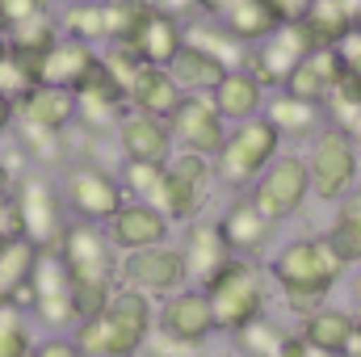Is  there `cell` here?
<instances>
[{
    "label": "cell",
    "instance_id": "14",
    "mask_svg": "<svg viewBox=\"0 0 361 357\" xmlns=\"http://www.w3.org/2000/svg\"><path fill=\"white\" fill-rule=\"evenodd\" d=\"M180 257H185V277H189V286L206 290V286L223 273V265H227L235 253H231V244H227L219 219H193L189 231H185Z\"/></svg>",
    "mask_w": 361,
    "mask_h": 357
},
{
    "label": "cell",
    "instance_id": "17",
    "mask_svg": "<svg viewBox=\"0 0 361 357\" xmlns=\"http://www.w3.org/2000/svg\"><path fill=\"white\" fill-rule=\"evenodd\" d=\"M169 177H173V210H169V219H173V223H193L197 210H202L206 198H210L214 164H210L206 156H193V152H173Z\"/></svg>",
    "mask_w": 361,
    "mask_h": 357
},
{
    "label": "cell",
    "instance_id": "43",
    "mask_svg": "<svg viewBox=\"0 0 361 357\" xmlns=\"http://www.w3.org/2000/svg\"><path fill=\"white\" fill-rule=\"evenodd\" d=\"M143 353L147 357H202V345H197V341H180V337H173V332L152 328Z\"/></svg>",
    "mask_w": 361,
    "mask_h": 357
},
{
    "label": "cell",
    "instance_id": "22",
    "mask_svg": "<svg viewBox=\"0 0 361 357\" xmlns=\"http://www.w3.org/2000/svg\"><path fill=\"white\" fill-rule=\"evenodd\" d=\"M101 51L89 47V42H76V38H59L42 59H38V85H51V89H68L76 92L89 72L97 68Z\"/></svg>",
    "mask_w": 361,
    "mask_h": 357
},
{
    "label": "cell",
    "instance_id": "2",
    "mask_svg": "<svg viewBox=\"0 0 361 357\" xmlns=\"http://www.w3.org/2000/svg\"><path fill=\"white\" fill-rule=\"evenodd\" d=\"M349 273V265L332 253V244L324 236H307V240H290L277 257L269 261V282L281 290V298L290 303V311L311 315L328 303L332 286Z\"/></svg>",
    "mask_w": 361,
    "mask_h": 357
},
{
    "label": "cell",
    "instance_id": "27",
    "mask_svg": "<svg viewBox=\"0 0 361 357\" xmlns=\"http://www.w3.org/2000/svg\"><path fill=\"white\" fill-rule=\"evenodd\" d=\"M210 101H214V109L227 118V126H235V122L261 118V109H265V85H261L252 72L235 68V72H227V76L214 85Z\"/></svg>",
    "mask_w": 361,
    "mask_h": 357
},
{
    "label": "cell",
    "instance_id": "39",
    "mask_svg": "<svg viewBox=\"0 0 361 357\" xmlns=\"http://www.w3.org/2000/svg\"><path fill=\"white\" fill-rule=\"evenodd\" d=\"M152 8H156L152 0H105V34H109L105 47H122L147 21Z\"/></svg>",
    "mask_w": 361,
    "mask_h": 357
},
{
    "label": "cell",
    "instance_id": "13",
    "mask_svg": "<svg viewBox=\"0 0 361 357\" xmlns=\"http://www.w3.org/2000/svg\"><path fill=\"white\" fill-rule=\"evenodd\" d=\"M311 51V42H307V34L298 30V25H277L265 42H257V47H248V63H244V72H252L265 92H277L286 89V80H290V72L298 68V59Z\"/></svg>",
    "mask_w": 361,
    "mask_h": 357
},
{
    "label": "cell",
    "instance_id": "8",
    "mask_svg": "<svg viewBox=\"0 0 361 357\" xmlns=\"http://www.w3.org/2000/svg\"><path fill=\"white\" fill-rule=\"evenodd\" d=\"M21 307L47 328V332H72L76 328V294H72V277L59 261L55 248H42L38 253V265L34 277L25 286V298Z\"/></svg>",
    "mask_w": 361,
    "mask_h": 357
},
{
    "label": "cell",
    "instance_id": "51",
    "mask_svg": "<svg viewBox=\"0 0 361 357\" xmlns=\"http://www.w3.org/2000/svg\"><path fill=\"white\" fill-rule=\"evenodd\" d=\"M231 4H235V0H202V17H214V21H219Z\"/></svg>",
    "mask_w": 361,
    "mask_h": 357
},
{
    "label": "cell",
    "instance_id": "1",
    "mask_svg": "<svg viewBox=\"0 0 361 357\" xmlns=\"http://www.w3.org/2000/svg\"><path fill=\"white\" fill-rule=\"evenodd\" d=\"M59 261L72 277V294H76V324L89 320V315H101L105 303L114 298L118 290V248L109 244L105 227L101 223H80L72 219L55 244Z\"/></svg>",
    "mask_w": 361,
    "mask_h": 357
},
{
    "label": "cell",
    "instance_id": "28",
    "mask_svg": "<svg viewBox=\"0 0 361 357\" xmlns=\"http://www.w3.org/2000/svg\"><path fill=\"white\" fill-rule=\"evenodd\" d=\"M180 97H185V89L177 85V76L169 68H147L143 63V72L135 76V85L126 92V105L139 109V114H152V118L169 122V114L180 105Z\"/></svg>",
    "mask_w": 361,
    "mask_h": 357
},
{
    "label": "cell",
    "instance_id": "21",
    "mask_svg": "<svg viewBox=\"0 0 361 357\" xmlns=\"http://www.w3.org/2000/svg\"><path fill=\"white\" fill-rule=\"evenodd\" d=\"M139 63H147V68H169L173 59L180 55V47H185V25L173 21L169 13H160V8H152L147 13V21L122 42Z\"/></svg>",
    "mask_w": 361,
    "mask_h": 357
},
{
    "label": "cell",
    "instance_id": "25",
    "mask_svg": "<svg viewBox=\"0 0 361 357\" xmlns=\"http://www.w3.org/2000/svg\"><path fill=\"white\" fill-rule=\"evenodd\" d=\"M219 227H223V236H227V244H231L235 257H257V253H265V244L273 240V227H277V223H269V219L252 206V198L244 193V198H235V202L223 210Z\"/></svg>",
    "mask_w": 361,
    "mask_h": 357
},
{
    "label": "cell",
    "instance_id": "45",
    "mask_svg": "<svg viewBox=\"0 0 361 357\" xmlns=\"http://www.w3.org/2000/svg\"><path fill=\"white\" fill-rule=\"evenodd\" d=\"M336 59H341V76H345V80H353V85L361 89V34H357V30L336 47Z\"/></svg>",
    "mask_w": 361,
    "mask_h": 357
},
{
    "label": "cell",
    "instance_id": "57",
    "mask_svg": "<svg viewBox=\"0 0 361 357\" xmlns=\"http://www.w3.org/2000/svg\"><path fill=\"white\" fill-rule=\"evenodd\" d=\"M59 4H85V0H59Z\"/></svg>",
    "mask_w": 361,
    "mask_h": 357
},
{
    "label": "cell",
    "instance_id": "42",
    "mask_svg": "<svg viewBox=\"0 0 361 357\" xmlns=\"http://www.w3.org/2000/svg\"><path fill=\"white\" fill-rule=\"evenodd\" d=\"M101 68L109 72V80H114L122 92H130L135 76L143 72V63H139V59H135L126 47H101Z\"/></svg>",
    "mask_w": 361,
    "mask_h": 357
},
{
    "label": "cell",
    "instance_id": "58",
    "mask_svg": "<svg viewBox=\"0 0 361 357\" xmlns=\"http://www.w3.org/2000/svg\"><path fill=\"white\" fill-rule=\"evenodd\" d=\"M0 42H4V21H0Z\"/></svg>",
    "mask_w": 361,
    "mask_h": 357
},
{
    "label": "cell",
    "instance_id": "15",
    "mask_svg": "<svg viewBox=\"0 0 361 357\" xmlns=\"http://www.w3.org/2000/svg\"><path fill=\"white\" fill-rule=\"evenodd\" d=\"M169 231H173V223H169L156 206L135 202V198H126L122 210L105 223V236H109V244L118 248V257L143 253V248H156V244H169Z\"/></svg>",
    "mask_w": 361,
    "mask_h": 357
},
{
    "label": "cell",
    "instance_id": "10",
    "mask_svg": "<svg viewBox=\"0 0 361 357\" xmlns=\"http://www.w3.org/2000/svg\"><path fill=\"white\" fill-rule=\"evenodd\" d=\"M252 206L269 219V223H286L290 214L302 210V202L311 198V177H307V160L302 156H277L261 177L248 189Z\"/></svg>",
    "mask_w": 361,
    "mask_h": 357
},
{
    "label": "cell",
    "instance_id": "59",
    "mask_svg": "<svg viewBox=\"0 0 361 357\" xmlns=\"http://www.w3.org/2000/svg\"><path fill=\"white\" fill-rule=\"evenodd\" d=\"M4 236H8V231H4V227H0V240H4Z\"/></svg>",
    "mask_w": 361,
    "mask_h": 357
},
{
    "label": "cell",
    "instance_id": "55",
    "mask_svg": "<svg viewBox=\"0 0 361 357\" xmlns=\"http://www.w3.org/2000/svg\"><path fill=\"white\" fill-rule=\"evenodd\" d=\"M349 4H353V30L361 34V0H349Z\"/></svg>",
    "mask_w": 361,
    "mask_h": 357
},
{
    "label": "cell",
    "instance_id": "46",
    "mask_svg": "<svg viewBox=\"0 0 361 357\" xmlns=\"http://www.w3.org/2000/svg\"><path fill=\"white\" fill-rule=\"evenodd\" d=\"M34 357H85L80 345L72 341V332H51L47 341L34 345Z\"/></svg>",
    "mask_w": 361,
    "mask_h": 357
},
{
    "label": "cell",
    "instance_id": "11",
    "mask_svg": "<svg viewBox=\"0 0 361 357\" xmlns=\"http://www.w3.org/2000/svg\"><path fill=\"white\" fill-rule=\"evenodd\" d=\"M169 135L177 143V152H193L214 160L223 139H227V118L214 109L210 92H185L180 105L169 114Z\"/></svg>",
    "mask_w": 361,
    "mask_h": 357
},
{
    "label": "cell",
    "instance_id": "20",
    "mask_svg": "<svg viewBox=\"0 0 361 357\" xmlns=\"http://www.w3.org/2000/svg\"><path fill=\"white\" fill-rule=\"evenodd\" d=\"M126 109H130V105H126V92L109 80V72H105L101 59H97V68L89 72V80L76 89V122L89 126V131H114Z\"/></svg>",
    "mask_w": 361,
    "mask_h": 357
},
{
    "label": "cell",
    "instance_id": "12",
    "mask_svg": "<svg viewBox=\"0 0 361 357\" xmlns=\"http://www.w3.org/2000/svg\"><path fill=\"white\" fill-rule=\"evenodd\" d=\"M118 286H130L147 298H169L189 286L185 277V257L173 244H156V248H143V253H126L118 261Z\"/></svg>",
    "mask_w": 361,
    "mask_h": 357
},
{
    "label": "cell",
    "instance_id": "36",
    "mask_svg": "<svg viewBox=\"0 0 361 357\" xmlns=\"http://www.w3.org/2000/svg\"><path fill=\"white\" fill-rule=\"evenodd\" d=\"M169 72L177 76V85L185 92H214V85L227 76V68L197 47H180V55L169 63Z\"/></svg>",
    "mask_w": 361,
    "mask_h": 357
},
{
    "label": "cell",
    "instance_id": "9",
    "mask_svg": "<svg viewBox=\"0 0 361 357\" xmlns=\"http://www.w3.org/2000/svg\"><path fill=\"white\" fill-rule=\"evenodd\" d=\"M59 193H63V206H68L72 219H80V223H101V227H105V223L122 210V202H126L122 181L114 177L109 169L92 164V160L68 164Z\"/></svg>",
    "mask_w": 361,
    "mask_h": 357
},
{
    "label": "cell",
    "instance_id": "40",
    "mask_svg": "<svg viewBox=\"0 0 361 357\" xmlns=\"http://www.w3.org/2000/svg\"><path fill=\"white\" fill-rule=\"evenodd\" d=\"M324 240L332 244V253H336L345 265H361V214H353V210L341 206Z\"/></svg>",
    "mask_w": 361,
    "mask_h": 357
},
{
    "label": "cell",
    "instance_id": "24",
    "mask_svg": "<svg viewBox=\"0 0 361 357\" xmlns=\"http://www.w3.org/2000/svg\"><path fill=\"white\" fill-rule=\"evenodd\" d=\"M72 122H76V92L34 85L25 97H17V126H38V131L63 135Z\"/></svg>",
    "mask_w": 361,
    "mask_h": 357
},
{
    "label": "cell",
    "instance_id": "31",
    "mask_svg": "<svg viewBox=\"0 0 361 357\" xmlns=\"http://www.w3.org/2000/svg\"><path fill=\"white\" fill-rule=\"evenodd\" d=\"M118 181H122L126 198L147 202V206H156V210L169 219V210H173V177H169V164H139V160H126ZM169 223H173V219H169Z\"/></svg>",
    "mask_w": 361,
    "mask_h": 357
},
{
    "label": "cell",
    "instance_id": "60",
    "mask_svg": "<svg viewBox=\"0 0 361 357\" xmlns=\"http://www.w3.org/2000/svg\"><path fill=\"white\" fill-rule=\"evenodd\" d=\"M357 328H361V315H357Z\"/></svg>",
    "mask_w": 361,
    "mask_h": 357
},
{
    "label": "cell",
    "instance_id": "26",
    "mask_svg": "<svg viewBox=\"0 0 361 357\" xmlns=\"http://www.w3.org/2000/svg\"><path fill=\"white\" fill-rule=\"evenodd\" d=\"M298 30L307 34L311 51H336L353 34V4L349 0H311Z\"/></svg>",
    "mask_w": 361,
    "mask_h": 357
},
{
    "label": "cell",
    "instance_id": "53",
    "mask_svg": "<svg viewBox=\"0 0 361 357\" xmlns=\"http://www.w3.org/2000/svg\"><path fill=\"white\" fill-rule=\"evenodd\" d=\"M345 135L353 139V147H357V156H361V114L353 118V122H349V131H345Z\"/></svg>",
    "mask_w": 361,
    "mask_h": 357
},
{
    "label": "cell",
    "instance_id": "5",
    "mask_svg": "<svg viewBox=\"0 0 361 357\" xmlns=\"http://www.w3.org/2000/svg\"><path fill=\"white\" fill-rule=\"evenodd\" d=\"M281 156V135L269 126V118H248L227 126V139L219 147L214 164V181H223L227 189H252V181L269 169Z\"/></svg>",
    "mask_w": 361,
    "mask_h": 357
},
{
    "label": "cell",
    "instance_id": "3",
    "mask_svg": "<svg viewBox=\"0 0 361 357\" xmlns=\"http://www.w3.org/2000/svg\"><path fill=\"white\" fill-rule=\"evenodd\" d=\"M152 328H156L152 298L130 286H118L101 315H89L72 328V341L85 357H135L143 353Z\"/></svg>",
    "mask_w": 361,
    "mask_h": 357
},
{
    "label": "cell",
    "instance_id": "19",
    "mask_svg": "<svg viewBox=\"0 0 361 357\" xmlns=\"http://www.w3.org/2000/svg\"><path fill=\"white\" fill-rule=\"evenodd\" d=\"M302 341H311L315 349L324 353H336V357H361V328H357V315L345 311V307H332L324 303L319 311L302 315V328H298Z\"/></svg>",
    "mask_w": 361,
    "mask_h": 357
},
{
    "label": "cell",
    "instance_id": "18",
    "mask_svg": "<svg viewBox=\"0 0 361 357\" xmlns=\"http://www.w3.org/2000/svg\"><path fill=\"white\" fill-rule=\"evenodd\" d=\"M156 328H160V332H173V337H180V341L206 345V341L214 337V311H210L206 290L185 286V290H177V294H169L164 307L156 311Z\"/></svg>",
    "mask_w": 361,
    "mask_h": 357
},
{
    "label": "cell",
    "instance_id": "52",
    "mask_svg": "<svg viewBox=\"0 0 361 357\" xmlns=\"http://www.w3.org/2000/svg\"><path fill=\"white\" fill-rule=\"evenodd\" d=\"M349 294H353V303L361 307V265H353V273H349Z\"/></svg>",
    "mask_w": 361,
    "mask_h": 357
},
{
    "label": "cell",
    "instance_id": "23",
    "mask_svg": "<svg viewBox=\"0 0 361 357\" xmlns=\"http://www.w3.org/2000/svg\"><path fill=\"white\" fill-rule=\"evenodd\" d=\"M261 114L269 118V126L281 135V143H286V139H315V135L328 126V114H324V105H315V101H302V97H294V92H286V89L269 92Z\"/></svg>",
    "mask_w": 361,
    "mask_h": 357
},
{
    "label": "cell",
    "instance_id": "35",
    "mask_svg": "<svg viewBox=\"0 0 361 357\" xmlns=\"http://www.w3.org/2000/svg\"><path fill=\"white\" fill-rule=\"evenodd\" d=\"M59 34L63 38H76V42H89V47H105L109 34H105V0H85V4H63L59 13Z\"/></svg>",
    "mask_w": 361,
    "mask_h": 357
},
{
    "label": "cell",
    "instance_id": "41",
    "mask_svg": "<svg viewBox=\"0 0 361 357\" xmlns=\"http://www.w3.org/2000/svg\"><path fill=\"white\" fill-rule=\"evenodd\" d=\"M21 135V147L38 160V164H59L63 160V135L55 131H38V126H13Z\"/></svg>",
    "mask_w": 361,
    "mask_h": 357
},
{
    "label": "cell",
    "instance_id": "34",
    "mask_svg": "<svg viewBox=\"0 0 361 357\" xmlns=\"http://www.w3.org/2000/svg\"><path fill=\"white\" fill-rule=\"evenodd\" d=\"M223 30L231 34V38H240L244 47H257V42H265L273 30L281 25L277 17H273V8L265 4V0H235L223 17Z\"/></svg>",
    "mask_w": 361,
    "mask_h": 357
},
{
    "label": "cell",
    "instance_id": "56",
    "mask_svg": "<svg viewBox=\"0 0 361 357\" xmlns=\"http://www.w3.org/2000/svg\"><path fill=\"white\" fill-rule=\"evenodd\" d=\"M4 51H8V42H0V59H4Z\"/></svg>",
    "mask_w": 361,
    "mask_h": 357
},
{
    "label": "cell",
    "instance_id": "29",
    "mask_svg": "<svg viewBox=\"0 0 361 357\" xmlns=\"http://www.w3.org/2000/svg\"><path fill=\"white\" fill-rule=\"evenodd\" d=\"M336 85H341V59H336V51H307V55L298 59V68L290 72L286 92L324 105L328 92L336 89Z\"/></svg>",
    "mask_w": 361,
    "mask_h": 357
},
{
    "label": "cell",
    "instance_id": "49",
    "mask_svg": "<svg viewBox=\"0 0 361 357\" xmlns=\"http://www.w3.org/2000/svg\"><path fill=\"white\" fill-rule=\"evenodd\" d=\"M281 357H336V353H324V349H315L311 341H302L298 332H290V341H286Z\"/></svg>",
    "mask_w": 361,
    "mask_h": 357
},
{
    "label": "cell",
    "instance_id": "7",
    "mask_svg": "<svg viewBox=\"0 0 361 357\" xmlns=\"http://www.w3.org/2000/svg\"><path fill=\"white\" fill-rule=\"evenodd\" d=\"M307 177H311V193L324 202H345L361 185V156L353 139L336 126H324L311 143L307 156Z\"/></svg>",
    "mask_w": 361,
    "mask_h": 357
},
{
    "label": "cell",
    "instance_id": "44",
    "mask_svg": "<svg viewBox=\"0 0 361 357\" xmlns=\"http://www.w3.org/2000/svg\"><path fill=\"white\" fill-rule=\"evenodd\" d=\"M47 8H51V0H0V21H4V30H8V25H21V21H30V17L47 13Z\"/></svg>",
    "mask_w": 361,
    "mask_h": 357
},
{
    "label": "cell",
    "instance_id": "16",
    "mask_svg": "<svg viewBox=\"0 0 361 357\" xmlns=\"http://www.w3.org/2000/svg\"><path fill=\"white\" fill-rule=\"evenodd\" d=\"M118 131V147H122V160H139V164H169L177 143L169 135V122L164 118H152V114H139V109H126L122 122L114 126Z\"/></svg>",
    "mask_w": 361,
    "mask_h": 357
},
{
    "label": "cell",
    "instance_id": "6",
    "mask_svg": "<svg viewBox=\"0 0 361 357\" xmlns=\"http://www.w3.org/2000/svg\"><path fill=\"white\" fill-rule=\"evenodd\" d=\"M8 210H13L8 236H25V240L38 244V248H55L59 236H63V227L72 223L59 185H55L51 177H42V173L17 177V189H13Z\"/></svg>",
    "mask_w": 361,
    "mask_h": 357
},
{
    "label": "cell",
    "instance_id": "4",
    "mask_svg": "<svg viewBox=\"0 0 361 357\" xmlns=\"http://www.w3.org/2000/svg\"><path fill=\"white\" fill-rule=\"evenodd\" d=\"M210 311H214V332H240L252 320L269 315V273L252 257H231L223 273L206 286Z\"/></svg>",
    "mask_w": 361,
    "mask_h": 357
},
{
    "label": "cell",
    "instance_id": "48",
    "mask_svg": "<svg viewBox=\"0 0 361 357\" xmlns=\"http://www.w3.org/2000/svg\"><path fill=\"white\" fill-rule=\"evenodd\" d=\"M273 8V17L281 21V25H298L302 21V13L311 8V0H265Z\"/></svg>",
    "mask_w": 361,
    "mask_h": 357
},
{
    "label": "cell",
    "instance_id": "38",
    "mask_svg": "<svg viewBox=\"0 0 361 357\" xmlns=\"http://www.w3.org/2000/svg\"><path fill=\"white\" fill-rule=\"evenodd\" d=\"M34 332L21 303H0V357H34Z\"/></svg>",
    "mask_w": 361,
    "mask_h": 357
},
{
    "label": "cell",
    "instance_id": "33",
    "mask_svg": "<svg viewBox=\"0 0 361 357\" xmlns=\"http://www.w3.org/2000/svg\"><path fill=\"white\" fill-rule=\"evenodd\" d=\"M59 38H63V34H59V17H55V8H47V13H38V17H30V21L4 30L8 51L21 55V59H30L34 68H38V59H42Z\"/></svg>",
    "mask_w": 361,
    "mask_h": 357
},
{
    "label": "cell",
    "instance_id": "37",
    "mask_svg": "<svg viewBox=\"0 0 361 357\" xmlns=\"http://www.w3.org/2000/svg\"><path fill=\"white\" fill-rule=\"evenodd\" d=\"M286 341H290V332L269 315H261V320H252L248 328L235 332V349L244 357H281Z\"/></svg>",
    "mask_w": 361,
    "mask_h": 357
},
{
    "label": "cell",
    "instance_id": "54",
    "mask_svg": "<svg viewBox=\"0 0 361 357\" xmlns=\"http://www.w3.org/2000/svg\"><path fill=\"white\" fill-rule=\"evenodd\" d=\"M341 206H345V210H353V214H361V185L349 193V198H345V202H341Z\"/></svg>",
    "mask_w": 361,
    "mask_h": 357
},
{
    "label": "cell",
    "instance_id": "32",
    "mask_svg": "<svg viewBox=\"0 0 361 357\" xmlns=\"http://www.w3.org/2000/svg\"><path fill=\"white\" fill-rule=\"evenodd\" d=\"M185 47L206 51V55L219 59L227 72H235V68L248 63V47H244L240 38H231V34L223 30V21H214V17H197V21H189V25H185Z\"/></svg>",
    "mask_w": 361,
    "mask_h": 357
},
{
    "label": "cell",
    "instance_id": "30",
    "mask_svg": "<svg viewBox=\"0 0 361 357\" xmlns=\"http://www.w3.org/2000/svg\"><path fill=\"white\" fill-rule=\"evenodd\" d=\"M38 244H30L25 236H4L0 240V303H21L25 286L38 265Z\"/></svg>",
    "mask_w": 361,
    "mask_h": 357
},
{
    "label": "cell",
    "instance_id": "47",
    "mask_svg": "<svg viewBox=\"0 0 361 357\" xmlns=\"http://www.w3.org/2000/svg\"><path fill=\"white\" fill-rule=\"evenodd\" d=\"M160 13H169L173 21H180V25H189V21H197L202 17V0H152Z\"/></svg>",
    "mask_w": 361,
    "mask_h": 357
},
{
    "label": "cell",
    "instance_id": "50",
    "mask_svg": "<svg viewBox=\"0 0 361 357\" xmlns=\"http://www.w3.org/2000/svg\"><path fill=\"white\" fill-rule=\"evenodd\" d=\"M13 126H17V105H13L8 97H0V139H4Z\"/></svg>",
    "mask_w": 361,
    "mask_h": 357
}]
</instances>
